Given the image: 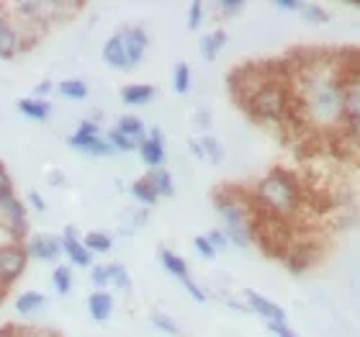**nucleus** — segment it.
Returning <instances> with one entry per match:
<instances>
[{
	"mask_svg": "<svg viewBox=\"0 0 360 337\" xmlns=\"http://www.w3.org/2000/svg\"><path fill=\"white\" fill-rule=\"evenodd\" d=\"M257 214L288 222L304 209V183L288 167H273L250 191Z\"/></svg>",
	"mask_w": 360,
	"mask_h": 337,
	"instance_id": "1",
	"label": "nucleus"
},
{
	"mask_svg": "<svg viewBox=\"0 0 360 337\" xmlns=\"http://www.w3.org/2000/svg\"><path fill=\"white\" fill-rule=\"evenodd\" d=\"M214 211L221 219V232L226 234L229 245L234 248H250L252 234H255V206L252 198L242 201V196L234 188H224L214 193Z\"/></svg>",
	"mask_w": 360,
	"mask_h": 337,
	"instance_id": "2",
	"label": "nucleus"
},
{
	"mask_svg": "<svg viewBox=\"0 0 360 337\" xmlns=\"http://www.w3.org/2000/svg\"><path fill=\"white\" fill-rule=\"evenodd\" d=\"M0 229L11 237V242H23L29 237L26 203L15 196V191H3L0 193Z\"/></svg>",
	"mask_w": 360,
	"mask_h": 337,
	"instance_id": "3",
	"label": "nucleus"
},
{
	"mask_svg": "<svg viewBox=\"0 0 360 337\" xmlns=\"http://www.w3.org/2000/svg\"><path fill=\"white\" fill-rule=\"evenodd\" d=\"M68 147L70 150H77L80 155H88V158H113L116 155L103 139L101 124L93 119H85L77 124L75 132L68 136Z\"/></svg>",
	"mask_w": 360,
	"mask_h": 337,
	"instance_id": "4",
	"label": "nucleus"
},
{
	"mask_svg": "<svg viewBox=\"0 0 360 337\" xmlns=\"http://www.w3.org/2000/svg\"><path fill=\"white\" fill-rule=\"evenodd\" d=\"M29 268V253L23 242H6L0 245V291H8Z\"/></svg>",
	"mask_w": 360,
	"mask_h": 337,
	"instance_id": "5",
	"label": "nucleus"
},
{
	"mask_svg": "<svg viewBox=\"0 0 360 337\" xmlns=\"http://www.w3.org/2000/svg\"><path fill=\"white\" fill-rule=\"evenodd\" d=\"M29 46L21 39L18 29H15L13 18L8 13L6 6H0V60H13L15 54L26 52Z\"/></svg>",
	"mask_w": 360,
	"mask_h": 337,
	"instance_id": "6",
	"label": "nucleus"
},
{
	"mask_svg": "<svg viewBox=\"0 0 360 337\" xmlns=\"http://www.w3.org/2000/svg\"><path fill=\"white\" fill-rule=\"evenodd\" d=\"M136 152H139V158L142 163L150 170H158V167H165V160H167V152H165V134L160 132V129H147V136H144L142 142L136 144Z\"/></svg>",
	"mask_w": 360,
	"mask_h": 337,
	"instance_id": "7",
	"label": "nucleus"
},
{
	"mask_svg": "<svg viewBox=\"0 0 360 337\" xmlns=\"http://www.w3.org/2000/svg\"><path fill=\"white\" fill-rule=\"evenodd\" d=\"M242 296H245V307H248L252 314L263 317L265 324H268V322H276V324L288 322V314H285V309L278 307L276 301H270L268 296H263V293L252 291V288H245V291H242Z\"/></svg>",
	"mask_w": 360,
	"mask_h": 337,
	"instance_id": "8",
	"label": "nucleus"
},
{
	"mask_svg": "<svg viewBox=\"0 0 360 337\" xmlns=\"http://www.w3.org/2000/svg\"><path fill=\"white\" fill-rule=\"evenodd\" d=\"M26 253H29V260L31 257H37V260H44V262H57L62 257V242L57 234H49V232H39V234H31L29 242L23 245Z\"/></svg>",
	"mask_w": 360,
	"mask_h": 337,
	"instance_id": "9",
	"label": "nucleus"
},
{
	"mask_svg": "<svg viewBox=\"0 0 360 337\" xmlns=\"http://www.w3.org/2000/svg\"><path fill=\"white\" fill-rule=\"evenodd\" d=\"M121 42H124V52H127L129 68H136L139 62L144 60V52L150 46V39H147V31L142 26H127V29L119 31Z\"/></svg>",
	"mask_w": 360,
	"mask_h": 337,
	"instance_id": "10",
	"label": "nucleus"
},
{
	"mask_svg": "<svg viewBox=\"0 0 360 337\" xmlns=\"http://www.w3.org/2000/svg\"><path fill=\"white\" fill-rule=\"evenodd\" d=\"M60 242H62V255H65L72 265H77V268H90V265H93V255L85 250L75 227H65V232L60 234Z\"/></svg>",
	"mask_w": 360,
	"mask_h": 337,
	"instance_id": "11",
	"label": "nucleus"
},
{
	"mask_svg": "<svg viewBox=\"0 0 360 337\" xmlns=\"http://www.w3.org/2000/svg\"><path fill=\"white\" fill-rule=\"evenodd\" d=\"M316 253L311 250V245H299V242H288L283 250H281V260L291 273H304V270L314 262Z\"/></svg>",
	"mask_w": 360,
	"mask_h": 337,
	"instance_id": "12",
	"label": "nucleus"
},
{
	"mask_svg": "<svg viewBox=\"0 0 360 337\" xmlns=\"http://www.w3.org/2000/svg\"><path fill=\"white\" fill-rule=\"evenodd\" d=\"M15 108H18L21 116H26V119H31V121H46L49 113H52V103H49L46 98H34V96L18 98Z\"/></svg>",
	"mask_w": 360,
	"mask_h": 337,
	"instance_id": "13",
	"label": "nucleus"
},
{
	"mask_svg": "<svg viewBox=\"0 0 360 337\" xmlns=\"http://www.w3.org/2000/svg\"><path fill=\"white\" fill-rule=\"evenodd\" d=\"M88 314L96 322H105L113 314V296L108 291H93L88 296Z\"/></svg>",
	"mask_w": 360,
	"mask_h": 337,
	"instance_id": "14",
	"label": "nucleus"
},
{
	"mask_svg": "<svg viewBox=\"0 0 360 337\" xmlns=\"http://www.w3.org/2000/svg\"><path fill=\"white\" fill-rule=\"evenodd\" d=\"M147 183L152 186V191L158 193V198H173L175 196V180L170 175L167 167H158V170H150L147 175Z\"/></svg>",
	"mask_w": 360,
	"mask_h": 337,
	"instance_id": "15",
	"label": "nucleus"
},
{
	"mask_svg": "<svg viewBox=\"0 0 360 337\" xmlns=\"http://www.w3.org/2000/svg\"><path fill=\"white\" fill-rule=\"evenodd\" d=\"M46 296L39 291H23L15 296V314L21 317H37L39 312H44Z\"/></svg>",
	"mask_w": 360,
	"mask_h": 337,
	"instance_id": "16",
	"label": "nucleus"
},
{
	"mask_svg": "<svg viewBox=\"0 0 360 337\" xmlns=\"http://www.w3.org/2000/svg\"><path fill=\"white\" fill-rule=\"evenodd\" d=\"M103 60L108 68L113 70H131L129 68V60H127V52H124V42H121L119 34H113L103 46Z\"/></svg>",
	"mask_w": 360,
	"mask_h": 337,
	"instance_id": "17",
	"label": "nucleus"
},
{
	"mask_svg": "<svg viewBox=\"0 0 360 337\" xmlns=\"http://www.w3.org/2000/svg\"><path fill=\"white\" fill-rule=\"evenodd\" d=\"M224 46H226V31L217 29V31H211V34H206V37H201V42H198V52H201V57L206 62H214L219 54H221Z\"/></svg>",
	"mask_w": 360,
	"mask_h": 337,
	"instance_id": "18",
	"label": "nucleus"
},
{
	"mask_svg": "<svg viewBox=\"0 0 360 337\" xmlns=\"http://www.w3.org/2000/svg\"><path fill=\"white\" fill-rule=\"evenodd\" d=\"M160 257V265L170 273L173 278H178V281H186V278H191V270H188V262L180 257V255H175L173 250H167V248H160L158 253Z\"/></svg>",
	"mask_w": 360,
	"mask_h": 337,
	"instance_id": "19",
	"label": "nucleus"
},
{
	"mask_svg": "<svg viewBox=\"0 0 360 337\" xmlns=\"http://www.w3.org/2000/svg\"><path fill=\"white\" fill-rule=\"evenodd\" d=\"M121 134L129 136L134 144H139L147 136V127H144V121L139 119V116H134V113H124V116H119V121H116V127Z\"/></svg>",
	"mask_w": 360,
	"mask_h": 337,
	"instance_id": "20",
	"label": "nucleus"
},
{
	"mask_svg": "<svg viewBox=\"0 0 360 337\" xmlns=\"http://www.w3.org/2000/svg\"><path fill=\"white\" fill-rule=\"evenodd\" d=\"M158 90L152 88V85H144V83H131L127 88L121 90V101L127 106H147L155 98Z\"/></svg>",
	"mask_w": 360,
	"mask_h": 337,
	"instance_id": "21",
	"label": "nucleus"
},
{
	"mask_svg": "<svg viewBox=\"0 0 360 337\" xmlns=\"http://www.w3.org/2000/svg\"><path fill=\"white\" fill-rule=\"evenodd\" d=\"M129 193H131V198H134L142 209H152V206L160 201L158 193H155V191H152V186L147 183V178H136L134 183L129 186Z\"/></svg>",
	"mask_w": 360,
	"mask_h": 337,
	"instance_id": "22",
	"label": "nucleus"
},
{
	"mask_svg": "<svg viewBox=\"0 0 360 337\" xmlns=\"http://www.w3.org/2000/svg\"><path fill=\"white\" fill-rule=\"evenodd\" d=\"M198 144H201L203 160H209L214 165H221V163H224V147H221V142H219L217 136H211L209 132H206V134L198 136Z\"/></svg>",
	"mask_w": 360,
	"mask_h": 337,
	"instance_id": "23",
	"label": "nucleus"
},
{
	"mask_svg": "<svg viewBox=\"0 0 360 337\" xmlns=\"http://www.w3.org/2000/svg\"><path fill=\"white\" fill-rule=\"evenodd\" d=\"M80 240H83L85 250H88L90 255H105V253H111V248H113V240L105 232H88L85 237H80Z\"/></svg>",
	"mask_w": 360,
	"mask_h": 337,
	"instance_id": "24",
	"label": "nucleus"
},
{
	"mask_svg": "<svg viewBox=\"0 0 360 337\" xmlns=\"http://www.w3.org/2000/svg\"><path fill=\"white\" fill-rule=\"evenodd\" d=\"M57 93L62 98H68V101H85L88 98V85L85 80H77V77H70V80H62L57 85Z\"/></svg>",
	"mask_w": 360,
	"mask_h": 337,
	"instance_id": "25",
	"label": "nucleus"
},
{
	"mask_svg": "<svg viewBox=\"0 0 360 337\" xmlns=\"http://www.w3.org/2000/svg\"><path fill=\"white\" fill-rule=\"evenodd\" d=\"M105 268H108V286H116L124 293L131 291V276H129V270L121 262H108Z\"/></svg>",
	"mask_w": 360,
	"mask_h": 337,
	"instance_id": "26",
	"label": "nucleus"
},
{
	"mask_svg": "<svg viewBox=\"0 0 360 337\" xmlns=\"http://www.w3.org/2000/svg\"><path fill=\"white\" fill-rule=\"evenodd\" d=\"M52 286H54V291L60 293V296H68L70 288H72V270H70L68 265H54Z\"/></svg>",
	"mask_w": 360,
	"mask_h": 337,
	"instance_id": "27",
	"label": "nucleus"
},
{
	"mask_svg": "<svg viewBox=\"0 0 360 337\" xmlns=\"http://www.w3.org/2000/svg\"><path fill=\"white\" fill-rule=\"evenodd\" d=\"M299 13H301V18H304V21L314 23V26H322V23L330 21V13H327L322 6H316V3H301Z\"/></svg>",
	"mask_w": 360,
	"mask_h": 337,
	"instance_id": "28",
	"label": "nucleus"
},
{
	"mask_svg": "<svg viewBox=\"0 0 360 337\" xmlns=\"http://www.w3.org/2000/svg\"><path fill=\"white\" fill-rule=\"evenodd\" d=\"M150 322H152V327H158L160 332H165V335H170V337L183 335V330L178 327V322H175L173 317H167L165 312H152Z\"/></svg>",
	"mask_w": 360,
	"mask_h": 337,
	"instance_id": "29",
	"label": "nucleus"
},
{
	"mask_svg": "<svg viewBox=\"0 0 360 337\" xmlns=\"http://www.w3.org/2000/svg\"><path fill=\"white\" fill-rule=\"evenodd\" d=\"M103 139L108 142V147H111L113 152H136V144L129 139V136H124L119 132V129H108L103 134Z\"/></svg>",
	"mask_w": 360,
	"mask_h": 337,
	"instance_id": "30",
	"label": "nucleus"
},
{
	"mask_svg": "<svg viewBox=\"0 0 360 337\" xmlns=\"http://www.w3.org/2000/svg\"><path fill=\"white\" fill-rule=\"evenodd\" d=\"M173 90L180 93V96H186L188 90H191V68H188L186 62H178L173 68Z\"/></svg>",
	"mask_w": 360,
	"mask_h": 337,
	"instance_id": "31",
	"label": "nucleus"
},
{
	"mask_svg": "<svg viewBox=\"0 0 360 337\" xmlns=\"http://www.w3.org/2000/svg\"><path fill=\"white\" fill-rule=\"evenodd\" d=\"M245 8H248L245 0H221V3H217V11L221 13V18H237V15L245 13Z\"/></svg>",
	"mask_w": 360,
	"mask_h": 337,
	"instance_id": "32",
	"label": "nucleus"
},
{
	"mask_svg": "<svg viewBox=\"0 0 360 337\" xmlns=\"http://www.w3.org/2000/svg\"><path fill=\"white\" fill-rule=\"evenodd\" d=\"M90 281L96 286V291H105L108 288V268L105 265H90Z\"/></svg>",
	"mask_w": 360,
	"mask_h": 337,
	"instance_id": "33",
	"label": "nucleus"
},
{
	"mask_svg": "<svg viewBox=\"0 0 360 337\" xmlns=\"http://www.w3.org/2000/svg\"><path fill=\"white\" fill-rule=\"evenodd\" d=\"M201 23H203V6L195 0V3L188 6V31H198Z\"/></svg>",
	"mask_w": 360,
	"mask_h": 337,
	"instance_id": "34",
	"label": "nucleus"
},
{
	"mask_svg": "<svg viewBox=\"0 0 360 337\" xmlns=\"http://www.w3.org/2000/svg\"><path fill=\"white\" fill-rule=\"evenodd\" d=\"M206 240H209V245L217 250V253H226V250L232 248L229 240H226V234L221 232V229H211V232L206 234Z\"/></svg>",
	"mask_w": 360,
	"mask_h": 337,
	"instance_id": "35",
	"label": "nucleus"
},
{
	"mask_svg": "<svg viewBox=\"0 0 360 337\" xmlns=\"http://www.w3.org/2000/svg\"><path fill=\"white\" fill-rule=\"evenodd\" d=\"M180 286L186 288V293L195 301V304H206V293H203V288L195 284L193 278H186V281H180Z\"/></svg>",
	"mask_w": 360,
	"mask_h": 337,
	"instance_id": "36",
	"label": "nucleus"
},
{
	"mask_svg": "<svg viewBox=\"0 0 360 337\" xmlns=\"http://www.w3.org/2000/svg\"><path fill=\"white\" fill-rule=\"evenodd\" d=\"M265 330H268V335H273V337H299V332L293 330L288 322H281V324L268 322L265 324Z\"/></svg>",
	"mask_w": 360,
	"mask_h": 337,
	"instance_id": "37",
	"label": "nucleus"
},
{
	"mask_svg": "<svg viewBox=\"0 0 360 337\" xmlns=\"http://www.w3.org/2000/svg\"><path fill=\"white\" fill-rule=\"evenodd\" d=\"M193 250L201 255L203 260H214V257H217V250L211 248L206 237H193Z\"/></svg>",
	"mask_w": 360,
	"mask_h": 337,
	"instance_id": "38",
	"label": "nucleus"
},
{
	"mask_svg": "<svg viewBox=\"0 0 360 337\" xmlns=\"http://www.w3.org/2000/svg\"><path fill=\"white\" fill-rule=\"evenodd\" d=\"M3 191H13V178H11L8 167L3 165V160H0V193Z\"/></svg>",
	"mask_w": 360,
	"mask_h": 337,
	"instance_id": "39",
	"label": "nucleus"
},
{
	"mask_svg": "<svg viewBox=\"0 0 360 337\" xmlns=\"http://www.w3.org/2000/svg\"><path fill=\"white\" fill-rule=\"evenodd\" d=\"M273 6H276L278 11H285V13H299L301 3H296V0H276Z\"/></svg>",
	"mask_w": 360,
	"mask_h": 337,
	"instance_id": "40",
	"label": "nucleus"
},
{
	"mask_svg": "<svg viewBox=\"0 0 360 337\" xmlns=\"http://www.w3.org/2000/svg\"><path fill=\"white\" fill-rule=\"evenodd\" d=\"M29 203H31V209H37L39 214H44V211H46L44 198H41V193H37V191H31V193H29Z\"/></svg>",
	"mask_w": 360,
	"mask_h": 337,
	"instance_id": "41",
	"label": "nucleus"
},
{
	"mask_svg": "<svg viewBox=\"0 0 360 337\" xmlns=\"http://www.w3.org/2000/svg\"><path fill=\"white\" fill-rule=\"evenodd\" d=\"M52 90H54V85L49 83V80H41V83L34 88V98H44L46 93H52Z\"/></svg>",
	"mask_w": 360,
	"mask_h": 337,
	"instance_id": "42",
	"label": "nucleus"
},
{
	"mask_svg": "<svg viewBox=\"0 0 360 337\" xmlns=\"http://www.w3.org/2000/svg\"><path fill=\"white\" fill-rule=\"evenodd\" d=\"M193 124H195V127H198V129H203V134H206V129H209V113H206V111H198V113H195V116H193Z\"/></svg>",
	"mask_w": 360,
	"mask_h": 337,
	"instance_id": "43",
	"label": "nucleus"
},
{
	"mask_svg": "<svg viewBox=\"0 0 360 337\" xmlns=\"http://www.w3.org/2000/svg\"><path fill=\"white\" fill-rule=\"evenodd\" d=\"M188 150L193 152L195 160H203V152H201V144H198V136H191V139H188Z\"/></svg>",
	"mask_w": 360,
	"mask_h": 337,
	"instance_id": "44",
	"label": "nucleus"
},
{
	"mask_svg": "<svg viewBox=\"0 0 360 337\" xmlns=\"http://www.w3.org/2000/svg\"><path fill=\"white\" fill-rule=\"evenodd\" d=\"M0 337H39V335H31V332H23V330H15V327H8V330L0 332Z\"/></svg>",
	"mask_w": 360,
	"mask_h": 337,
	"instance_id": "45",
	"label": "nucleus"
},
{
	"mask_svg": "<svg viewBox=\"0 0 360 337\" xmlns=\"http://www.w3.org/2000/svg\"><path fill=\"white\" fill-rule=\"evenodd\" d=\"M49 180H52V186H65V178L57 170H49Z\"/></svg>",
	"mask_w": 360,
	"mask_h": 337,
	"instance_id": "46",
	"label": "nucleus"
}]
</instances>
